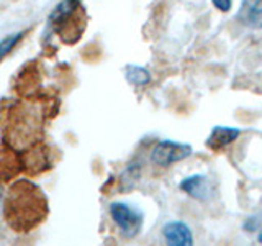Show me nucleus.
<instances>
[{
  "label": "nucleus",
  "instance_id": "obj_1",
  "mask_svg": "<svg viewBox=\"0 0 262 246\" xmlns=\"http://www.w3.org/2000/svg\"><path fill=\"white\" fill-rule=\"evenodd\" d=\"M113 223L118 227L120 233L125 238H135L143 228L144 217L138 209L125 202H113L108 207Z\"/></svg>",
  "mask_w": 262,
  "mask_h": 246
},
{
  "label": "nucleus",
  "instance_id": "obj_2",
  "mask_svg": "<svg viewBox=\"0 0 262 246\" xmlns=\"http://www.w3.org/2000/svg\"><path fill=\"white\" fill-rule=\"evenodd\" d=\"M193 153L190 145L185 143H176L170 139H162L152 148L151 151V161L158 166H170V164L184 161Z\"/></svg>",
  "mask_w": 262,
  "mask_h": 246
},
{
  "label": "nucleus",
  "instance_id": "obj_3",
  "mask_svg": "<svg viewBox=\"0 0 262 246\" xmlns=\"http://www.w3.org/2000/svg\"><path fill=\"white\" fill-rule=\"evenodd\" d=\"M180 189H182L185 194H188L190 197H193V199L200 200V202L210 200V197L213 195V187L210 184V180L200 174H195V176L184 179L182 182H180Z\"/></svg>",
  "mask_w": 262,
  "mask_h": 246
},
{
  "label": "nucleus",
  "instance_id": "obj_4",
  "mask_svg": "<svg viewBox=\"0 0 262 246\" xmlns=\"http://www.w3.org/2000/svg\"><path fill=\"white\" fill-rule=\"evenodd\" d=\"M239 135H241L239 128L218 125V127H213L205 145H207V148H210L211 151H220V150H223V148H226L228 145H231L233 141H236V139L239 138Z\"/></svg>",
  "mask_w": 262,
  "mask_h": 246
},
{
  "label": "nucleus",
  "instance_id": "obj_5",
  "mask_svg": "<svg viewBox=\"0 0 262 246\" xmlns=\"http://www.w3.org/2000/svg\"><path fill=\"white\" fill-rule=\"evenodd\" d=\"M162 235L166 241L172 246H188L193 244V235L184 221H169L164 225Z\"/></svg>",
  "mask_w": 262,
  "mask_h": 246
},
{
  "label": "nucleus",
  "instance_id": "obj_6",
  "mask_svg": "<svg viewBox=\"0 0 262 246\" xmlns=\"http://www.w3.org/2000/svg\"><path fill=\"white\" fill-rule=\"evenodd\" d=\"M237 20L254 30L262 28V0H243Z\"/></svg>",
  "mask_w": 262,
  "mask_h": 246
},
{
  "label": "nucleus",
  "instance_id": "obj_7",
  "mask_svg": "<svg viewBox=\"0 0 262 246\" xmlns=\"http://www.w3.org/2000/svg\"><path fill=\"white\" fill-rule=\"evenodd\" d=\"M79 8V0H62V2L57 5L51 16H49V23L53 25H61L64 22L69 20V16Z\"/></svg>",
  "mask_w": 262,
  "mask_h": 246
},
{
  "label": "nucleus",
  "instance_id": "obj_8",
  "mask_svg": "<svg viewBox=\"0 0 262 246\" xmlns=\"http://www.w3.org/2000/svg\"><path fill=\"white\" fill-rule=\"evenodd\" d=\"M126 79L129 84H133L136 87L147 86L151 82V74L147 69L141 68V66H126Z\"/></svg>",
  "mask_w": 262,
  "mask_h": 246
},
{
  "label": "nucleus",
  "instance_id": "obj_9",
  "mask_svg": "<svg viewBox=\"0 0 262 246\" xmlns=\"http://www.w3.org/2000/svg\"><path fill=\"white\" fill-rule=\"evenodd\" d=\"M23 38V31L20 33H12V35L5 36L4 39H0V61L12 51V49L20 43Z\"/></svg>",
  "mask_w": 262,
  "mask_h": 246
},
{
  "label": "nucleus",
  "instance_id": "obj_10",
  "mask_svg": "<svg viewBox=\"0 0 262 246\" xmlns=\"http://www.w3.org/2000/svg\"><path fill=\"white\" fill-rule=\"evenodd\" d=\"M211 4L220 12H229V8H231V0H211Z\"/></svg>",
  "mask_w": 262,
  "mask_h": 246
},
{
  "label": "nucleus",
  "instance_id": "obj_11",
  "mask_svg": "<svg viewBox=\"0 0 262 246\" xmlns=\"http://www.w3.org/2000/svg\"><path fill=\"white\" fill-rule=\"evenodd\" d=\"M259 223H260V220H256V217H251V218L246 220V223L243 227L248 230V232H254L256 227H259Z\"/></svg>",
  "mask_w": 262,
  "mask_h": 246
},
{
  "label": "nucleus",
  "instance_id": "obj_12",
  "mask_svg": "<svg viewBox=\"0 0 262 246\" xmlns=\"http://www.w3.org/2000/svg\"><path fill=\"white\" fill-rule=\"evenodd\" d=\"M259 241H260V243H262V232H260V233H259Z\"/></svg>",
  "mask_w": 262,
  "mask_h": 246
}]
</instances>
